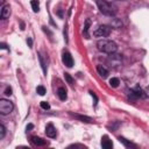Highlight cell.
<instances>
[{
    "label": "cell",
    "instance_id": "cell-6",
    "mask_svg": "<svg viewBox=\"0 0 149 149\" xmlns=\"http://www.w3.org/2000/svg\"><path fill=\"white\" fill-rule=\"evenodd\" d=\"M45 135H47L48 137H51V139L56 137V135H57V130H56V128L54 127L52 123L47 125V127H45Z\"/></svg>",
    "mask_w": 149,
    "mask_h": 149
},
{
    "label": "cell",
    "instance_id": "cell-14",
    "mask_svg": "<svg viewBox=\"0 0 149 149\" xmlns=\"http://www.w3.org/2000/svg\"><path fill=\"white\" fill-rule=\"evenodd\" d=\"M119 141H120L121 143H123L125 147H127V148H136V144H134V143L127 141L125 137H121V136H120V137H119Z\"/></svg>",
    "mask_w": 149,
    "mask_h": 149
},
{
    "label": "cell",
    "instance_id": "cell-25",
    "mask_svg": "<svg viewBox=\"0 0 149 149\" xmlns=\"http://www.w3.org/2000/svg\"><path fill=\"white\" fill-rule=\"evenodd\" d=\"M144 93H146V95H147V97H149V86H147V87H146Z\"/></svg>",
    "mask_w": 149,
    "mask_h": 149
},
{
    "label": "cell",
    "instance_id": "cell-26",
    "mask_svg": "<svg viewBox=\"0 0 149 149\" xmlns=\"http://www.w3.org/2000/svg\"><path fill=\"white\" fill-rule=\"evenodd\" d=\"M27 43L29 44V47H31V45H33V41H31V38H28V40H27Z\"/></svg>",
    "mask_w": 149,
    "mask_h": 149
},
{
    "label": "cell",
    "instance_id": "cell-3",
    "mask_svg": "<svg viewBox=\"0 0 149 149\" xmlns=\"http://www.w3.org/2000/svg\"><path fill=\"white\" fill-rule=\"evenodd\" d=\"M14 109V105L12 101L7 99H1L0 100V114L1 115H7Z\"/></svg>",
    "mask_w": 149,
    "mask_h": 149
},
{
    "label": "cell",
    "instance_id": "cell-4",
    "mask_svg": "<svg viewBox=\"0 0 149 149\" xmlns=\"http://www.w3.org/2000/svg\"><path fill=\"white\" fill-rule=\"evenodd\" d=\"M111 30H112V28L109 26L102 24V26H99L93 31V36H95V37H107L111 34Z\"/></svg>",
    "mask_w": 149,
    "mask_h": 149
},
{
    "label": "cell",
    "instance_id": "cell-28",
    "mask_svg": "<svg viewBox=\"0 0 149 149\" xmlns=\"http://www.w3.org/2000/svg\"><path fill=\"white\" fill-rule=\"evenodd\" d=\"M31 128H33V125H29V126H27V130H28V129H31Z\"/></svg>",
    "mask_w": 149,
    "mask_h": 149
},
{
    "label": "cell",
    "instance_id": "cell-15",
    "mask_svg": "<svg viewBox=\"0 0 149 149\" xmlns=\"http://www.w3.org/2000/svg\"><path fill=\"white\" fill-rule=\"evenodd\" d=\"M30 5H31V8H33V10L35 13H37L40 10V2H38V0H31Z\"/></svg>",
    "mask_w": 149,
    "mask_h": 149
},
{
    "label": "cell",
    "instance_id": "cell-16",
    "mask_svg": "<svg viewBox=\"0 0 149 149\" xmlns=\"http://www.w3.org/2000/svg\"><path fill=\"white\" fill-rule=\"evenodd\" d=\"M90 24H91V20L87 19L85 21V26H84V35H85V37H88V27H90Z\"/></svg>",
    "mask_w": 149,
    "mask_h": 149
},
{
    "label": "cell",
    "instance_id": "cell-9",
    "mask_svg": "<svg viewBox=\"0 0 149 149\" xmlns=\"http://www.w3.org/2000/svg\"><path fill=\"white\" fill-rule=\"evenodd\" d=\"M97 71H98L99 76H100L101 78H107V77H108V74H109L108 70H107L104 65H98V66H97Z\"/></svg>",
    "mask_w": 149,
    "mask_h": 149
},
{
    "label": "cell",
    "instance_id": "cell-7",
    "mask_svg": "<svg viewBox=\"0 0 149 149\" xmlns=\"http://www.w3.org/2000/svg\"><path fill=\"white\" fill-rule=\"evenodd\" d=\"M9 15H10V6L9 5H3L1 7V14H0L1 19L6 20V19L9 17Z\"/></svg>",
    "mask_w": 149,
    "mask_h": 149
},
{
    "label": "cell",
    "instance_id": "cell-2",
    "mask_svg": "<svg viewBox=\"0 0 149 149\" xmlns=\"http://www.w3.org/2000/svg\"><path fill=\"white\" fill-rule=\"evenodd\" d=\"M97 6L99 8V10L104 14V15H107V16H114L115 13H116V8L115 6H113L112 3L105 1V0H98L97 1Z\"/></svg>",
    "mask_w": 149,
    "mask_h": 149
},
{
    "label": "cell",
    "instance_id": "cell-24",
    "mask_svg": "<svg viewBox=\"0 0 149 149\" xmlns=\"http://www.w3.org/2000/svg\"><path fill=\"white\" fill-rule=\"evenodd\" d=\"M90 93H91V95H92V97H93V99H94V106H95V105H97V102H98V98H97V95H95L92 91H90Z\"/></svg>",
    "mask_w": 149,
    "mask_h": 149
},
{
    "label": "cell",
    "instance_id": "cell-8",
    "mask_svg": "<svg viewBox=\"0 0 149 149\" xmlns=\"http://www.w3.org/2000/svg\"><path fill=\"white\" fill-rule=\"evenodd\" d=\"M101 147H102L104 149H112L113 143H112V141L109 140V137H108L107 135H104V136L101 137Z\"/></svg>",
    "mask_w": 149,
    "mask_h": 149
},
{
    "label": "cell",
    "instance_id": "cell-27",
    "mask_svg": "<svg viewBox=\"0 0 149 149\" xmlns=\"http://www.w3.org/2000/svg\"><path fill=\"white\" fill-rule=\"evenodd\" d=\"M1 48H2V49H7V47H6L5 43H1Z\"/></svg>",
    "mask_w": 149,
    "mask_h": 149
},
{
    "label": "cell",
    "instance_id": "cell-17",
    "mask_svg": "<svg viewBox=\"0 0 149 149\" xmlns=\"http://www.w3.org/2000/svg\"><path fill=\"white\" fill-rule=\"evenodd\" d=\"M119 84H120V80H119L118 78H111V79H109V85H111L112 87H118Z\"/></svg>",
    "mask_w": 149,
    "mask_h": 149
},
{
    "label": "cell",
    "instance_id": "cell-18",
    "mask_svg": "<svg viewBox=\"0 0 149 149\" xmlns=\"http://www.w3.org/2000/svg\"><path fill=\"white\" fill-rule=\"evenodd\" d=\"M37 55H38V58H40V63H41V66H42V69H43V72H44V73H47V66H45V63H44V61H43V57H42L41 52H38Z\"/></svg>",
    "mask_w": 149,
    "mask_h": 149
},
{
    "label": "cell",
    "instance_id": "cell-1",
    "mask_svg": "<svg viewBox=\"0 0 149 149\" xmlns=\"http://www.w3.org/2000/svg\"><path fill=\"white\" fill-rule=\"evenodd\" d=\"M97 47H98V49L100 51L106 52V54H109V55L111 54H115L116 50H118V45H116L115 42H113L111 40H105V38L98 41Z\"/></svg>",
    "mask_w": 149,
    "mask_h": 149
},
{
    "label": "cell",
    "instance_id": "cell-10",
    "mask_svg": "<svg viewBox=\"0 0 149 149\" xmlns=\"http://www.w3.org/2000/svg\"><path fill=\"white\" fill-rule=\"evenodd\" d=\"M31 142L35 144V146H37V147H42V146H45L47 144V141L45 140H43V139H41V137H38V136H31Z\"/></svg>",
    "mask_w": 149,
    "mask_h": 149
},
{
    "label": "cell",
    "instance_id": "cell-11",
    "mask_svg": "<svg viewBox=\"0 0 149 149\" xmlns=\"http://www.w3.org/2000/svg\"><path fill=\"white\" fill-rule=\"evenodd\" d=\"M133 97H136V98H142V97H144V92L142 91V88L141 87H139V86H136V87H134L133 90H132V93H130Z\"/></svg>",
    "mask_w": 149,
    "mask_h": 149
},
{
    "label": "cell",
    "instance_id": "cell-12",
    "mask_svg": "<svg viewBox=\"0 0 149 149\" xmlns=\"http://www.w3.org/2000/svg\"><path fill=\"white\" fill-rule=\"evenodd\" d=\"M71 115L77 118V119H79L83 122H93V119H91L90 116H86V115H79V114H72V113H71Z\"/></svg>",
    "mask_w": 149,
    "mask_h": 149
},
{
    "label": "cell",
    "instance_id": "cell-13",
    "mask_svg": "<svg viewBox=\"0 0 149 149\" xmlns=\"http://www.w3.org/2000/svg\"><path fill=\"white\" fill-rule=\"evenodd\" d=\"M57 95H58V98L61 99V100H66V90L64 88V87H59L58 90H57Z\"/></svg>",
    "mask_w": 149,
    "mask_h": 149
},
{
    "label": "cell",
    "instance_id": "cell-29",
    "mask_svg": "<svg viewBox=\"0 0 149 149\" xmlns=\"http://www.w3.org/2000/svg\"><path fill=\"white\" fill-rule=\"evenodd\" d=\"M0 1H1V3H3V2H5V0H0Z\"/></svg>",
    "mask_w": 149,
    "mask_h": 149
},
{
    "label": "cell",
    "instance_id": "cell-21",
    "mask_svg": "<svg viewBox=\"0 0 149 149\" xmlns=\"http://www.w3.org/2000/svg\"><path fill=\"white\" fill-rule=\"evenodd\" d=\"M5 135H6V128L3 125H0V139L2 140L5 137Z\"/></svg>",
    "mask_w": 149,
    "mask_h": 149
},
{
    "label": "cell",
    "instance_id": "cell-20",
    "mask_svg": "<svg viewBox=\"0 0 149 149\" xmlns=\"http://www.w3.org/2000/svg\"><path fill=\"white\" fill-rule=\"evenodd\" d=\"M64 77H65V80L68 81V84L73 85V79H72V77H71L69 73H64Z\"/></svg>",
    "mask_w": 149,
    "mask_h": 149
},
{
    "label": "cell",
    "instance_id": "cell-22",
    "mask_svg": "<svg viewBox=\"0 0 149 149\" xmlns=\"http://www.w3.org/2000/svg\"><path fill=\"white\" fill-rule=\"evenodd\" d=\"M41 107L43 109H49L50 108V105L47 102V101H41Z\"/></svg>",
    "mask_w": 149,
    "mask_h": 149
},
{
    "label": "cell",
    "instance_id": "cell-23",
    "mask_svg": "<svg viewBox=\"0 0 149 149\" xmlns=\"http://www.w3.org/2000/svg\"><path fill=\"white\" fill-rule=\"evenodd\" d=\"M5 94H6V95H10V94H12V88H10L9 86L6 87V90H5Z\"/></svg>",
    "mask_w": 149,
    "mask_h": 149
},
{
    "label": "cell",
    "instance_id": "cell-5",
    "mask_svg": "<svg viewBox=\"0 0 149 149\" xmlns=\"http://www.w3.org/2000/svg\"><path fill=\"white\" fill-rule=\"evenodd\" d=\"M62 62H63V64L65 66L72 68V65H73V58H72L71 54L68 52V51H64L63 55H62Z\"/></svg>",
    "mask_w": 149,
    "mask_h": 149
},
{
    "label": "cell",
    "instance_id": "cell-19",
    "mask_svg": "<svg viewBox=\"0 0 149 149\" xmlns=\"http://www.w3.org/2000/svg\"><path fill=\"white\" fill-rule=\"evenodd\" d=\"M36 92H37L40 95H44V94H45V88H44V86H42V85L37 86V88H36Z\"/></svg>",
    "mask_w": 149,
    "mask_h": 149
}]
</instances>
